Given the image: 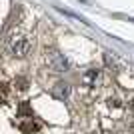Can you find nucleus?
<instances>
[{
  "mask_svg": "<svg viewBox=\"0 0 134 134\" xmlns=\"http://www.w3.org/2000/svg\"><path fill=\"white\" fill-rule=\"evenodd\" d=\"M68 94H70V88H68L66 82H58L52 86V96L54 98H58V100H66Z\"/></svg>",
  "mask_w": 134,
  "mask_h": 134,
  "instance_id": "nucleus-3",
  "label": "nucleus"
},
{
  "mask_svg": "<svg viewBox=\"0 0 134 134\" xmlns=\"http://www.w3.org/2000/svg\"><path fill=\"white\" fill-rule=\"evenodd\" d=\"M28 50H30V42H28V38H16L10 44V52H12V56H16V58L26 56Z\"/></svg>",
  "mask_w": 134,
  "mask_h": 134,
  "instance_id": "nucleus-2",
  "label": "nucleus"
},
{
  "mask_svg": "<svg viewBox=\"0 0 134 134\" xmlns=\"http://www.w3.org/2000/svg\"><path fill=\"white\" fill-rule=\"evenodd\" d=\"M96 78H98V70H88V72L84 74V84L86 86H94L96 84Z\"/></svg>",
  "mask_w": 134,
  "mask_h": 134,
  "instance_id": "nucleus-4",
  "label": "nucleus"
},
{
  "mask_svg": "<svg viewBox=\"0 0 134 134\" xmlns=\"http://www.w3.org/2000/svg\"><path fill=\"white\" fill-rule=\"evenodd\" d=\"M46 62H48L50 70H54V72H66L68 70V60L64 58V54H60L58 50H48L46 52Z\"/></svg>",
  "mask_w": 134,
  "mask_h": 134,
  "instance_id": "nucleus-1",
  "label": "nucleus"
}]
</instances>
